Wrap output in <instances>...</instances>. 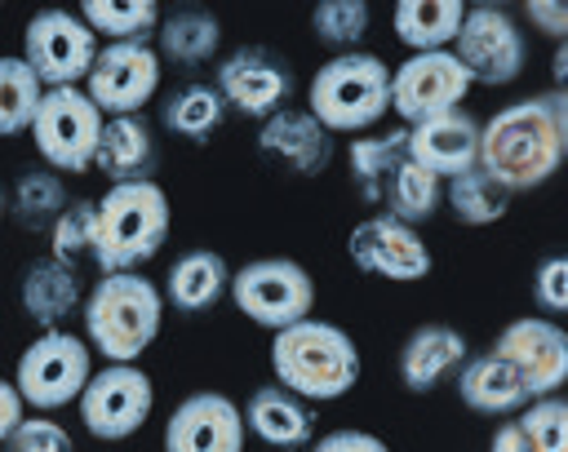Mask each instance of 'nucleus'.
<instances>
[{"label":"nucleus","instance_id":"nucleus-36","mask_svg":"<svg viewBox=\"0 0 568 452\" xmlns=\"http://www.w3.org/2000/svg\"><path fill=\"white\" fill-rule=\"evenodd\" d=\"M93 239H98V199H67V208L49 226V257L75 266L80 257H93Z\"/></svg>","mask_w":568,"mask_h":452},{"label":"nucleus","instance_id":"nucleus-25","mask_svg":"<svg viewBox=\"0 0 568 452\" xmlns=\"http://www.w3.org/2000/svg\"><path fill=\"white\" fill-rule=\"evenodd\" d=\"M155 160H160V146L142 115H111L102 124L93 168L106 173L111 182H146L155 173Z\"/></svg>","mask_w":568,"mask_h":452},{"label":"nucleus","instance_id":"nucleus-3","mask_svg":"<svg viewBox=\"0 0 568 452\" xmlns=\"http://www.w3.org/2000/svg\"><path fill=\"white\" fill-rule=\"evenodd\" d=\"M80 319H84V341L93 355H102L106 363H138L160 337L164 297L138 270L102 275L84 292Z\"/></svg>","mask_w":568,"mask_h":452},{"label":"nucleus","instance_id":"nucleus-32","mask_svg":"<svg viewBox=\"0 0 568 452\" xmlns=\"http://www.w3.org/2000/svg\"><path fill=\"white\" fill-rule=\"evenodd\" d=\"M444 204L462 226H493L510 208V191L497 186L479 164L444 182Z\"/></svg>","mask_w":568,"mask_h":452},{"label":"nucleus","instance_id":"nucleus-10","mask_svg":"<svg viewBox=\"0 0 568 452\" xmlns=\"http://www.w3.org/2000/svg\"><path fill=\"white\" fill-rule=\"evenodd\" d=\"M102 40L84 27L75 9H40L22 27V62L44 89H80Z\"/></svg>","mask_w":568,"mask_h":452},{"label":"nucleus","instance_id":"nucleus-12","mask_svg":"<svg viewBox=\"0 0 568 452\" xmlns=\"http://www.w3.org/2000/svg\"><path fill=\"white\" fill-rule=\"evenodd\" d=\"M160 71H164V62L151 44L115 40V44L98 49V58L84 75V93L106 120L111 115H142V106L160 89Z\"/></svg>","mask_w":568,"mask_h":452},{"label":"nucleus","instance_id":"nucleus-13","mask_svg":"<svg viewBox=\"0 0 568 452\" xmlns=\"http://www.w3.org/2000/svg\"><path fill=\"white\" fill-rule=\"evenodd\" d=\"M213 89L222 93L226 111L248 120H271L293 97V66L266 44H244L217 62Z\"/></svg>","mask_w":568,"mask_h":452},{"label":"nucleus","instance_id":"nucleus-40","mask_svg":"<svg viewBox=\"0 0 568 452\" xmlns=\"http://www.w3.org/2000/svg\"><path fill=\"white\" fill-rule=\"evenodd\" d=\"M311 452H390V443L368 430H328L311 443Z\"/></svg>","mask_w":568,"mask_h":452},{"label":"nucleus","instance_id":"nucleus-5","mask_svg":"<svg viewBox=\"0 0 568 452\" xmlns=\"http://www.w3.org/2000/svg\"><path fill=\"white\" fill-rule=\"evenodd\" d=\"M306 111L328 133H368L390 111V66L377 53H337L306 84Z\"/></svg>","mask_w":568,"mask_h":452},{"label":"nucleus","instance_id":"nucleus-26","mask_svg":"<svg viewBox=\"0 0 568 452\" xmlns=\"http://www.w3.org/2000/svg\"><path fill=\"white\" fill-rule=\"evenodd\" d=\"M155 40H160V62H178V66H204L217 49H222V22L213 9H200V4H178V9H164L160 13V27H155Z\"/></svg>","mask_w":568,"mask_h":452},{"label":"nucleus","instance_id":"nucleus-16","mask_svg":"<svg viewBox=\"0 0 568 452\" xmlns=\"http://www.w3.org/2000/svg\"><path fill=\"white\" fill-rule=\"evenodd\" d=\"M346 253H351L355 270L390 279V284H417L435 266L422 230L404 226V222H395L386 213H373V217L355 222L351 235H346Z\"/></svg>","mask_w":568,"mask_h":452},{"label":"nucleus","instance_id":"nucleus-20","mask_svg":"<svg viewBox=\"0 0 568 452\" xmlns=\"http://www.w3.org/2000/svg\"><path fill=\"white\" fill-rule=\"evenodd\" d=\"M470 346L453 323H417L399 346V381L408 394H430L466 363Z\"/></svg>","mask_w":568,"mask_h":452},{"label":"nucleus","instance_id":"nucleus-39","mask_svg":"<svg viewBox=\"0 0 568 452\" xmlns=\"http://www.w3.org/2000/svg\"><path fill=\"white\" fill-rule=\"evenodd\" d=\"M532 301L546 310V315H564L568 310V257H546L537 270H532Z\"/></svg>","mask_w":568,"mask_h":452},{"label":"nucleus","instance_id":"nucleus-43","mask_svg":"<svg viewBox=\"0 0 568 452\" xmlns=\"http://www.w3.org/2000/svg\"><path fill=\"white\" fill-rule=\"evenodd\" d=\"M488 452H528V443H524V434H519L515 421H501L493 430V439H488Z\"/></svg>","mask_w":568,"mask_h":452},{"label":"nucleus","instance_id":"nucleus-19","mask_svg":"<svg viewBox=\"0 0 568 452\" xmlns=\"http://www.w3.org/2000/svg\"><path fill=\"white\" fill-rule=\"evenodd\" d=\"M257 146H262V155L288 164V168L302 173V177L324 173L328 160H333V133H328L306 106H284V111H275L271 120H262Z\"/></svg>","mask_w":568,"mask_h":452},{"label":"nucleus","instance_id":"nucleus-35","mask_svg":"<svg viewBox=\"0 0 568 452\" xmlns=\"http://www.w3.org/2000/svg\"><path fill=\"white\" fill-rule=\"evenodd\" d=\"M311 31L320 44L337 53H355L359 40L368 35V4L364 0H320L311 9Z\"/></svg>","mask_w":568,"mask_h":452},{"label":"nucleus","instance_id":"nucleus-34","mask_svg":"<svg viewBox=\"0 0 568 452\" xmlns=\"http://www.w3.org/2000/svg\"><path fill=\"white\" fill-rule=\"evenodd\" d=\"M44 97V84L36 80V71L22 62V53L0 58V137L27 133L36 120V106Z\"/></svg>","mask_w":568,"mask_h":452},{"label":"nucleus","instance_id":"nucleus-11","mask_svg":"<svg viewBox=\"0 0 568 452\" xmlns=\"http://www.w3.org/2000/svg\"><path fill=\"white\" fill-rule=\"evenodd\" d=\"M75 408H80V421L93 439L120 443L146 425V417L155 408V386L138 363H106L89 377Z\"/></svg>","mask_w":568,"mask_h":452},{"label":"nucleus","instance_id":"nucleus-15","mask_svg":"<svg viewBox=\"0 0 568 452\" xmlns=\"http://www.w3.org/2000/svg\"><path fill=\"white\" fill-rule=\"evenodd\" d=\"M493 355L515 368V377L524 381L528 399L559 394V386L568 381V332L546 315L510 319L497 332Z\"/></svg>","mask_w":568,"mask_h":452},{"label":"nucleus","instance_id":"nucleus-29","mask_svg":"<svg viewBox=\"0 0 568 452\" xmlns=\"http://www.w3.org/2000/svg\"><path fill=\"white\" fill-rule=\"evenodd\" d=\"M160 120H164V129H169L173 137L200 146V142H209V137L222 129L226 102H222V93H217L213 84H182V89L169 93Z\"/></svg>","mask_w":568,"mask_h":452},{"label":"nucleus","instance_id":"nucleus-14","mask_svg":"<svg viewBox=\"0 0 568 452\" xmlns=\"http://www.w3.org/2000/svg\"><path fill=\"white\" fill-rule=\"evenodd\" d=\"M470 75L466 66L453 58V49H430V53H408L395 71H390V111L404 124L457 111L470 93Z\"/></svg>","mask_w":568,"mask_h":452},{"label":"nucleus","instance_id":"nucleus-41","mask_svg":"<svg viewBox=\"0 0 568 452\" xmlns=\"http://www.w3.org/2000/svg\"><path fill=\"white\" fill-rule=\"evenodd\" d=\"M524 13H528V22H532L546 40L564 44V35H568V4H559V0H528Z\"/></svg>","mask_w":568,"mask_h":452},{"label":"nucleus","instance_id":"nucleus-4","mask_svg":"<svg viewBox=\"0 0 568 452\" xmlns=\"http://www.w3.org/2000/svg\"><path fill=\"white\" fill-rule=\"evenodd\" d=\"M169 239V195L155 177L146 182H111L98 199V239L93 261L102 275L138 270Z\"/></svg>","mask_w":568,"mask_h":452},{"label":"nucleus","instance_id":"nucleus-44","mask_svg":"<svg viewBox=\"0 0 568 452\" xmlns=\"http://www.w3.org/2000/svg\"><path fill=\"white\" fill-rule=\"evenodd\" d=\"M4 213H9V199H4V191H0V222H4Z\"/></svg>","mask_w":568,"mask_h":452},{"label":"nucleus","instance_id":"nucleus-9","mask_svg":"<svg viewBox=\"0 0 568 452\" xmlns=\"http://www.w3.org/2000/svg\"><path fill=\"white\" fill-rule=\"evenodd\" d=\"M453 58L466 66L470 84H515L528 62V35L506 4H470L457 27Z\"/></svg>","mask_w":568,"mask_h":452},{"label":"nucleus","instance_id":"nucleus-28","mask_svg":"<svg viewBox=\"0 0 568 452\" xmlns=\"http://www.w3.org/2000/svg\"><path fill=\"white\" fill-rule=\"evenodd\" d=\"M408 160V129H386V133H355L346 146L351 182L368 204H382V191L390 173Z\"/></svg>","mask_w":568,"mask_h":452},{"label":"nucleus","instance_id":"nucleus-42","mask_svg":"<svg viewBox=\"0 0 568 452\" xmlns=\"http://www.w3.org/2000/svg\"><path fill=\"white\" fill-rule=\"evenodd\" d=\"M22 417H27V403H22L18 386L0 377V443H4V439L18 430V421H22Z\"/></svg>","mask_w":568,"mask_h":452},{"label":"nucleus","instance_id":"nucleus-8","mask_svg":"<svg viewBox=\"0 0 568 452\" xmlns=\"http://www.w3.org/2000/svg\"><path fill=\"white\" fill-rule=\"evenodd\" d=\"M231 301L257 328L280 332L288 323H297V319H311L315 279L293 257H257V261L231 270Z\"/></svg>","mask_w":568,"mask_h":452},{"label":"nucleus","instance_id":"nucleus-6","mask_svg":"<svg viewBox=\"0 0 568 452\" xmlns=\"http://www.w3.org/2000/svg\"><path fill=\"white\" fill-rule=\"evenodd\" d=\"M89 377H93V350L84 337L67 328L36 332V341L18 355V368H13V386L31 412H53L75 403Z\"/></svg>","mask_w":568,"mask_h":452},{"label":"nucleus","instance_id":"nucleus-7","mask_svg":"<svg viewBox=\"0 0 568 452\" xmlns=\"http://www.w3.org/2000/svg\"><path fill=\"white\" fill-rule=\"evenodd\" d=\"M106 115L89 102L84 89H44L36 120H31V142L53 173H89L98 155Z\"/></svg>","mask_w":568,"mask_h":452},{"label":"nucleus","instance_id":"nucleus-31","mask_svg":"<svg viewBox=\"0 0 568 452\" xmlns=\"http://www.w3.org/2000/svg\"><path fill=\"white\" fill-rule=\"evenodd\" d=\"M382 204H386V217H395V222H404V226H422V222H430V217L439 213V204H444V182H439L435 173L417 168L413 160H404V164L390 173V182H386V191H382Z\"/></svg>","mask_w":568,"mask_h":452},{"label":"nucleus","instance_id":"nucleus-21","mask_svg":"<svg viewBox=\"0 0 568 452\" xmlns=\"http://www.w3.org/2000/svg\"><path fill=\"white\" fill-rule=\"evenodd\" d=\"M18 306L40 332H49V328H62L84 306V284H80L75 266H67L58 257H40L18 279Z\"/></svg>","mask_w":568,"mask_h":452},{"label":"nucleus","instance_id":"nucleus-37","mask_svg":"<svg viewBox=\"0 0 568 452\" xmlns=\"http://www.w3.org/2000/svg\"><path fill=\"white\" fill-rule=\"evenodd\" d=\"M515 425H519L528 452H568V403L559 394L528 399L515 412Z\"/></svg>","mask_w":568,"mask_h":452},{"label":"nucleus","instance_id":"nucleus-1","mask_svg":"<svg viewBox=\"0 0 568 452\" xmlns=\"http://www.w3.org/2000/svg\"><path fill=\"white\" fill-rule=\"evenodd\" d=\"M568 155V93L546 89L501 106L488 124H479V168L515 191L546 186Z\"/></svg>","mask_w":568,"mask_h":452},{"label":"nucleus","instance_id":"nucleus-22","mask_svg":"<svg viewBox=\"0 0 568 452\" xmlns=\"http://www.w3.org/2000/svg\"><path fill=\"white\" fill-rule=\"evenodd\" d=\"M240 412H244V430H253L266 448L297 452L315 439V408L306 399H297L293 390L275 386V381L257 386Z\"/></svg>","mask_w":568,"mask_h":452},{"label":"nucleus","instance_id":"nucleus-18","mask_svg":"<svg viewBox=\"0 0 568 452\" xmlns=\"http://www.w3.org/2000/svg\"><path fill=\"white\" fill-rule=\"evenodd\" d=\"M408 160L439 182L466 173L479 164V120L470 111H444L430 120L408 124Z\"/></svg>","mask_w":568,"mask_h":452},{"label":"nucleus","instance_id":"nucleus-2","mask_svg":"<svg viewBox=\"0 0 568 452\" xmlns=\"http://www.w3.org/2000/svg\"><path fill=\"white\" fill-rule=\"evenodd\" d=\"M271 372H275V386L293 390L297 399L333 403L355 390L364 363L346 328L311 315V319H297L271 332Z\"/></svg>","mask_w":568,"mask_h":452},{"label":"nucleus","instance_id":"nucleus-23","mask_svg":"<svg viewBox=\"0 0 568 452\" xmlns=\"http://www.w3.org/2000/svg\"><path fill=\"white\" fill-rule=\"evenodd\" d=\"M226 292H231V266L213 248H186V253H178V261L164 275V288H160L164 306H173L178 315H204Z\"/></svg>","mask_w":568,"mask_h":452},{"label":"nucleus","instance_id":"nucleus-38","mask_svg":"<svg viewBox=\"0 0 568 452\" xmlns=\"http://www.w3.org/2000/svg\"><path fill=\"white\" fill-rule=\"evenodd\" d=\"M4 452H75V443L58 421H49L44 412H31L4 439Z\"/></svg>","mask_w":568,"mask_h":452},{"label":"nucleus","instance_id":"nucleus-30","mask_svg":"<svg viewBox=\"0 0 568 452\" xmlns=\"http://www.w3.org/2000/svg\"><path fill=\"white\" fill-rule=\"evenodd\" d=\"M75 13L84 18V27H89L102 44H115V40H138V44H146V35H155L164 9H160L155 0H84Z\"/></svg>","mask_w":568,"mask_h":452},{"label":"nucleus","instance_id":"nucleus-33","mask_svg":"<svg viewBox=\"0 0 568 452\" xmlns=\"http://www.w3.org/2000/svg\"><path fill=\"white\" fill-rule=\"evenodd\" d=\"M67 208V186L53 168H22L9 195V213L22 230H49Z\"/></svg>","mask_w":568,"mask_h":452},{"label":"nucleus","instance_id":"nucleus-27","mask_svg":"<svg viewBox=\"0 0 568 452\" xmlns=\"http://www.w3.org/2000/svg\"><path fill=\"white\" fill-rule=\"evenodd\" d=\"M462 18H466V4H462V0H399V4L390 9L395 40L408 44L413 53L453 49Z\"/></svg>","mask_w":568,"mask_h":452},{"label":"nucleus","instance_id":"nucleus-17","mask_svg":"<svg viewBox=\"0 0 568 452\" xmlns=\"http://www.w3.org/2000/svg\"><path fill=\"white\" fill-rule=\"evenodd\" d=\"M244 412L217 390L186 394L164 421V452H244Z\"/></svg>","mask_w":568,"mask_h":452},{"label":"nucleus","instance_id":"nucleus-24","mask_svg":"<svg viewBox=\"0 0 568 452\" xmlns=\"http://www.w3.org/2000/svg\"><path fill=\"white\" fill-rule=\"evenodd\" d=\"M457 381V399L470 408V412H484V417H515L524 403H528V390L524 381L515 377V368L506 359H497L493 350L484 355H466V363L453 372Z\"/></svg>","mask_w":568,"mask_h":452}]
</instances>
